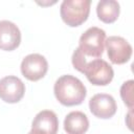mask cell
Returning a JSON list of instances; mask_svg holds the SVG:
<instances>
[{"label":"cell","instance_id":"30bf717a","mask_svg":"<svg viewBox=\"0 0 134 134\" xmlns=\"http://www.w3.org/2000/svg\"><path fill=\"white\" fill-rule=\"evenodd\" d=\"M21 42V32L19 27L8 21H0V49L12 51L16 49Z\"/></svg>","mask_w":134,"mask_h":134},{"label":"cell","instance_id":"6da1fadb","mask_svg":"<svg viewBox=\"0 0 134 134\" xmlns=\"http://www.w3.org/2000/svg\"><path fill=\"white\" fill-rule=\"evenodd\" d=\"M53 92L59 103L67 107L81 105L87 94L82 81L71 74L60 76L54 83Z\"/></svg>","mask_w":134,"mask_h":134},{"label":"cell","instance_id":"8fae6325","mask_svg":"<svg viewBox=\"0 0 134 134\" xmlns=\"http://www.w3.org/2000/svg\"><path fill=\"white\" fill-rule=\"evenodd\" d=\"M88 128V117L81 111H72L64 119V130L67 134H85Z\"/></svg>","mask_w":134,"mask_h":134},{"label":"cell","instance_id":"3957f363","mask_svg":"<svg viewBox=\"0 0 134 134\" xmlns=\"http://www.w3.org/2000/svg\"><path fill=\"white\" fill-rule=\"evenodd\" d=\"M106 41V32L104 29L92 26L89 27L81 37L79 41V48L86 57L100 58L104 52Z\"/></svg>","mask_w":134,"mask_h":134},{"label":"cell","instance_id":"9c48e42d","mask_svg":"<svg viewBox=\"0 0 134 134\" xmlns=\"http://www.w3.org/2000/svg\"><path fill=\"white\" fill-rule=\"evenodd\" d=\"M59 129V119L51 110L40 111L34 118L30 132L32 134H57Z\"/></svg>","mask_w":134,"mask_h":134},{"label":"cell","instance_id":"5b68a950","mask_svg":"<svg viewBox=\"0 0 134 134\" xmlns=\"http://www.w3.org/2000/svg\"><path fill=\"white\" fill-rule=\"evenodd\" d=\"M107 53L113 64L121 65L127 63L132 55V46L122 37L111 36L105 41Z\"/></svg>","mask_w":134,"mask_h":134},{"label":"cell","instance_id":"9a60e30c","mask_svg":"<svg viewBox=\"0 0 134 134\" xmlns=\"http://www.w3.org/2000/svg\"><path fill=\"white\" fill-rule=\"evenodd\" d=\"M28 134H32V133H31V132H29V133H28Z\"/></svg>","mask_w":134,"mask_h":134},{"label":"cell","instance_id":"7c38bea8","mask_svg":"<svg viewBox=\"0 0 134 134\" xmlns=\"http://www.w3.org/2000/svg\"><path fill=\"white\" fill-rule=\"evenodd\" d=\"M119 3L115 0H100L96 6L98 19L107 24L113 23L119 16Z\"/></svg>","mask_w":134,"mask_h":134},{"label":"cell","instance_id":"8992f818","mask_svg":"<svg viewBox=\"0 0 134 134\" xmlns=\"http://www.w3.org/2000/svg\"><path fill=\"white\" fill-rule=\"evenodd\" d=\"M48 70L47 60L39 53L26 55L21 63V72L27 80L36 82L45 76Z\"/></svg>","mask_w":134,"mask_h":134},{"label":"cell","instance_id":"4fadbf2b","mask_svg":"<svg viewBox=\"0 0 134 134\" xmlns=\"http://www.w3.org/2000/svg\"><path fill=\"white\" fill-rule=\"evenodd\" d=\"M133 80H129L125 82L120 87V96L124 103L130 108H133L134 105V98H133Z\"/></svg>","mask_w":134,"mask_h":134},{"label":"cell","instance_id":"ba28073f","mask_svg":"<svg viewBox=\"0 0 134 134\" xmlns=\"http://www.w3.org/2000/svg\"><path fill=\"white\" fill-rule=\"evenodd\" d=\"M89 109L94 116L107 119L111 118L116 113L117 106L112 95L106 93H97L90 98Z\"/></svg>","mask_w":134,"mask_h":134},{"label":"cell","instance_id":"5bb4252c","mask_svg":"<svg viewBox=\"0 0 134 134\" xmlns=\"http://www.w3.org/2000/svg\"><path fill=\"white\" fill-rule=\"evenodd\" d=\"M71 62H72L73 67L77 71L83 73L84 68L86 66V63H87V60H86V57L82 53V51L80 50L79 47L73 51V54H72V58H71Z\"/></svg>","mask_w":134,"mask_h":134},{"label":"cell","instance_id":"7a4b0ae2","mask_svg":"<svg viewBox=\"0 0 134 134\" xmlns=\"http://www.w3.org/2000/svg\"><path fill=\"white\" fill-rule=\"evenodd\" d=\"M90 5V0H64L60 8L61 18L71 27L80 26L88 19Z\"/></svg>","mask_w":134,"mask_h":134},{"label":"cell","instance_id":"52a82bcc","mask_svg":"<svg viewBox=\"0 0 134 134\" xmlns=\"http://www.w3.org/2000/svg\"><path fill=\"white\" fill-rule=\"evenodd\" d=\"M25 93V85L15 76L7 75L0 80V98L8 104H16L22 99Z\"/></svg>","mask_w":134,"mask_h":134},{"label":"cell","instance_id":"277c9868","mask_svg":"<svg viewBox=\"0 0 134 134\" xmlns=\"http://www.w3.org/2000/svg\"><path fill=\"white\" fill-rule=\"evenodd\" d=\"M83 73L95 86H106L113 80L114 71L111 65L103 59H95L86 63Z\"/></svg>","mask_w":134,"mask_h":134}]
</instances>
